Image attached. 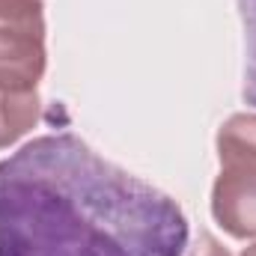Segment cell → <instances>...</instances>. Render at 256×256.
Instances as JSON below:
<instances>
[{
  "label": "cell",
  "mask_w": 256,
  "mask_h": 256,
  "mask_svg": "<svg viewBox=\"0 0 256 256\" xmlns=\"http://www.w3.org/2000/svg\"><path fill=\"white\" fill-rule=\"evenodd\" d=\"M179 202L74 134H45L0 161V256H182Z\"/></svg>",
  "instance_id": "obj_1"
},
{
  "label": "cell",
  "mask_w": 256,
  "mask_h": 256,
  "mask_svg": "<svg viewBox=\"0 0 256 256\" xmlns=\"http://www.w3.org/2000/svg\"><path fill=\"white\" fill-rule=\"evenodd\" d=\"M218 161L212 214L232 238H256V114H236L220 126Z\"/></svg>",
  "instance_id": "obj_2"
},
{
  "label": "cell",
  "mask_w": 256,
  "mask_h": 256,
  "mask_svg": "<svg viewBox=\"0 0 256 256\" xmlns=\"http://www.w3.org/2000/svg\"><path fill=\"white\" fill-rule=\"evenodd\" d=\"M45 74V3L0 0V86L33 92Z\"/></svg>",
  "instance_id": "obj_3"
},
{
  "label": "cell",
  "mask_w": 256,
  "mask_h": 256,
  "mask_svg": "<svg viewBox=\"0 0 256 256\" xmlns=\"http://www.w3.org/2000/svg\"><path fill=\"white\" fill-rule=\"evenodd\" d=\"M39 92H15L0 86V149L18 143L39 120Z\"/></svg>",
  "instance_id": "obj_4"
},
{
  "label": "cell",
  "mask_w": 256,
  "mask_h": 256,
  "mask_svg": "<svg viewBox=\"0 0 256 256\" xmlns=\"http://www.w3.org/2000/svg\"><path fill=\"white\" fill-rule=\"evenodd\" d=\"M244 24V86L242 96L248 104H256V0H238Z\"/></svg>",
  "instance_id": "obj_5"
},
{
  "label": "cell",
  "mask_w": 256,
  "mask_h": 256,
  "mask_svg": "<svg viewBox=\"0 0 256 256\" xmlns=\"http://www.w3.org/2000/svg\"><path fill=\"white\" fill-rule=\"evenodd\" d=\"M191 256H230V250L214 236H200V242H196V248H194Z\"/></svg>",
  "instance_id": "obj_6"
},
{
  "label": "cell",
  "mask_w": 256,
  "mask_h": 256,
  "mask_svg": "<svg viewBox=\"0 0 256 256\" xmlns=\"http://www.w3.org/2000/svg\"><path fill=\"white\" fill-rule=\"evenodd\" d=\"M242 256H256V242H254V244H248V248L242 250Z\"/></svg>",
  "instance_id": "obj_7"
}]
</instances>
